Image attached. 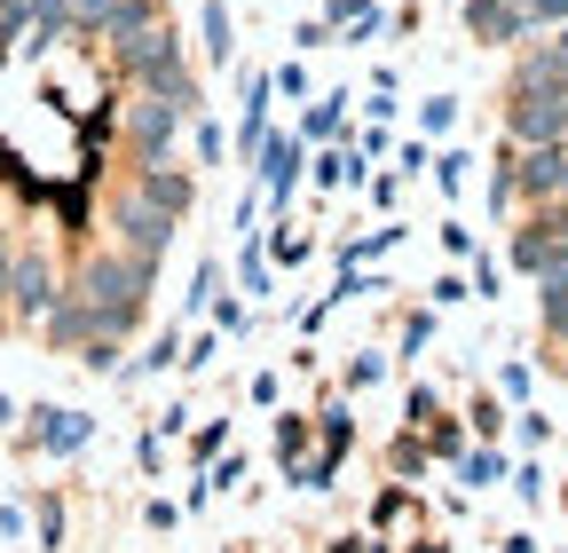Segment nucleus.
Here are the masks:
<instances>
[{
    "label": "nucleus",
    "instance_id": "18",
    "mask_svg": "<svg viewBox=\"0 0 568 553\" xmlns=\"http://www.w3.org/2000/svg\"><path fill=\"white\" fill-rule=\"evenodd\" d=\"M205 316H213V332H245V324H253V301H245V293H213Z\"/></svg>",
    "mask_w": 568,
    "mask_h": 553
},
{
    "label": "nucleus",
    "instance_id": "9",
    "mask_svg": "<svg viewBox=\"0 0 568 553\" xmlns=\"http://www.w3.org/2000/svg\"><path fill=\"white\" fill-rule=\"evenodd\" d=\"M466 32L489 48H514V40H529V9L521 0H466Z\"/></svg>",
    "mask_w": 568,
    "mask_h": 553
},
{
    "label": "nucleus",
    "instance_id": "23",
    "mask_svg": "<svg viewBox=\"0 0 568 553\" xmlns=\"http://www.w3.org/2000/svg\"><path fill=\"white\" fill-rule=\"evenodd\" d=\"M174 364H182V340H174V332H159L151 349L134 356V372H174Z\"/></svg>",
    "mask_w": 568,
    "mask_h": 553
},
{
    "label": "nucleus",
    "instance_id": "29",
    "mask_svg": "<svg viewBox=\"0 0 568 553\" xmlns=\"http://www.w3.org/2000/svg\"><path fill=\"white\" fill-rule=\"evenodd\" d=\"M379 380H387V356H355L347 364V388H379Z\"/></svg>",
    "mask_w": 568,
    "mask_h": 553
},
{
    "label": "nucleus",
    "instance_id": "17",
    "mask_svg": "<svg viewBox=\"0 0 568 553\" xmlns=\"http://www.w3.org/2000/svg\"><path fill=\"white\" fill-rule=\"evenodd\" d=\"M119 17V0H71V40H103Z\"/></svg>",
    "mask_w": 568,
    "mask_h": 553
},
{
    "label": "nucleus",
    "instance_id": "32",
    "mask_svg": "<svg viewBox=\"0 0 568 553\" xmlns=\"http://www.w3.org/2000/svg\"><path fill=\"white\" fill-rule=\"evenodd\" d=\"M364 111H372V119H387V111H395V72H379V80H372V103H364Z\"/></svg>",
    "mask_w": 568,
    "mask_h": 553
},
{
    "label": "nucleus",
    "instance_id": "20",
    "mask_svg": "<svg viewBox=\"0 0 568 553\" xmlns=\"http://www.w3.org/2000/svg\"><path fill=\"white\" fill-rule=\"evenodd\" d=\"M395 238H403V230H372V238H355V245H339V269H364L372 253H395Z\"/></svg>",
    "mask_w": 568,
    "mask_h": 553
},
{
    "label": "nucleus",
    "instance_id": "22",
    "mask_svg": "<svg viewBox=\"0 0 568 553\" xmlns=\"http://www.w3.org/2000/svg\"><path fill=\"white\" fill-rule=\"evenodd\" d=\"M213 293H222V261H197V276H190V301H182V309L197 316V309H213Z\"/></svg>",
    "mask_w": 568,
    "mask_h": 553
},
{
    "label": "nucleus",
    "instance_id": "19",
    "mask_svg": "<svg viewBox=\"0 0 568 553\" xmlns=\"http://www.w3.org/2000/svg\"><path fill=\"white\" fill-rule=\"evenodd\" d=\"M458 474L474 482V491H489V482H506V459L497 451H458Z\"/></svg>",
    "mask_w": 568,
    "mask_h": 553
},
{
    "label": "nucleus",
    "instance_id": "2",
    "mask_svg": "<svg viewBox=\"0 0 568 553\" xmlns=\"http://www.w3.org/2000/svg\"><path fill=\"white\" fill-rule=\"evenodd\" d=\"M111 48H119V72L134 80V95H166V103H182L190 119L205 111V95H197V72H190V56H182V40H174L166 24L134 32V40H111Z\"/></svg>",
    "mask_w": 568,
    "mask_h": 553
},
{
    "label": "nucleus",
    "instance_id": "1",
    "mask_svg": "<svg viewBox=\"0 0 568 553\" xmlns=\"http://www.w3.org/2000/svg\"><path fill=\"white\" fill-rule=\"evenodd\" d=\"M151 276H159V261H134L119 245L80 269V309H88L95 340H126L142 324V309H151Z\"/></svg>",
    "mask_w": 568,
    "mask_h": 553
},
{
    "label": "nucleus",
    "instance_id": "33",
    "mask_svg": "<svg viewBox=\"0 0 568 553\" xmlns=\"http://www.w3.org/2000/svg\"><path fill=\"white\" fill-rule=\"evenodd\" d=\"M308 245H316V238H308V230H276V261H301V253H308Z\"/></svg>",
    "mask_w": 568,
    "mask_h": 553
},
{
    "label": "nucleus",
    "instance_id": "7",
    "mask_svg": "<svg viewBox=\"0 0 568 553\" xmlns=\"http://www.w3.org/2000/svg\"><path fill=\"white\" fill-rule=\"evenodd\" d=\"M88 443H95V420H88V411H63V403H40V411H32V451L71 459V451H88Z\"/></svg>",
    "mask_w": 568,
    "mask_h": 553
},
{
    "label": "nucleus",
    "instance_id": "12",
    "mask_svg": "<svg viewBox=\"0 0 568 553\" xmlns=\"http://www.w3.org/2000/svg\"><path fill=\"white\" fill-rule=\"evenodd\" d=\"M197 48H205V63H230L237 56V24H230L222 0H205V9H197Z\"/></svg>",
    "mask_w": 568,
    "mask_h": 553
},
{
    "label": "nucleus",
    "instance_id": "11",
    "mask_svg": "<svg viewBox=\"0 0 568 553\" xmlns=\"http://www.w3.org/2000/svg\"><path fill=\"white\" fill-rule=\"evenodd\" d=\"M134 190H142V198H159L166 214H190V198H197V182H190L174 159H159V167H134Z\"/></svg>",
    "mask_w": 568,
    "mask_h": 553
},
{
    "label": "nucleus",
    "instance_id": "8",
    "mask_svg": "<svg viewBox=\"0 0 568 553\" xmlns=\"http://www.w3.org/2000/svg\"><path fill=\"white\" fill-rule=\"evenodd\" d=\"M514 190H521V198H537V205H552V198L568 190V151H560V143L514 151Z\"/></svg>",
    "mask_w": 568,
    "mask_h": 553
},
{
    "label": "nucleus",
    "instance_id": "40",
    "mask_svg": "<svg viewBox=\"0 0 568 553\" xmlns=\"http://www.w3.org/2000/svg\"><path fill=\"white\" fill-rule=\"evenodd\" d=\"M560 151H568V111H560Z\"/></svg>",
    "mask_w": 568,
    "mask_h": 553
},
{
    "label": "nucleus",
    "instance_id": "31",
    "mask_svg": "<svg viewBox=\"0 0 568 553\" xmlns=\"http://www.w3.org/2000/svg\"><path fill=\"white\" fill-rule=\"evenodd\" d=\"M213 349H222V332H197L190 349H182V364H190V372H205V364H213Z\"/></svg>",
    "mask_w": 568,
    "mask_h": 553
},
{
    "label": "nucleus",
    "instance_id": "34",
    "mask_svg": "<svg viewBox=\"0 0 568 553\" xmlns=\"http://www.w3.org/2000/svg\"><path fill=\"white\" fill-rule=\"evenodd\" d=\"M514 491L537 506V499H545V466H514Z\"/></svg>",
    "mask_w": 568,
    "mask_h": 553
},
{
    "label": "nucleus",
    "instance_id": "10",
    "mask_svg": "<svg viewBox=\"0 0 568 553\" xmlns=\"http://www.w3.org/2000/svg\"><path fill=\"white\" fill-rule=\"evenodd\" d=\"M9 301H17V316H48L55 309V269L40 261V253H24V261H9Z\"/></svg>",
    "mask_w": 568,
    "mask_h": 553
},
{
    "label": "nucleus",
    "instance_id": "37",
    "mask_svg": "<svg viewBox=\"0 0 568 553\" xmlns=\"http://www.w3.org/2000/svg\"><path fill=\"white\" fill-rule=\"evenodd\" d=\"M506 553H529V537H506Z\"/></svg>",
    "mask_w": 568,
    "mask_h": 553
},
{
    "label": "nucleus",
    "instance_id": "13",
    "mask_svg": "<svg viewBox=\"0 0 568 553\" xmlns=\"http://www.w3.org/2000/svg\"><path fill=\"white\" fill-rule=\"evenodd\" d=\"M339 134H347V95H316L301 119V143H339Z\"/></svg>",
    "mask_w": 568,
    "mask_h": 553
},
{
    "label": "nucleus",
    "instance_id": "25",
    "mask_svg": "<svg viewBox=\"0 0 568 553\" xmlns=\"http://www.w3.org/2000/svg\"><path fill=\"white\" fill-rule=\"evenodd\" d=\"M426 167H435V182H443V190L458 198V190H466V167H474V159H466V151H443V159H426Z\"/></svg>",
    "mask_w": 568,
    "mask_h": 553
},
{
    "label": "nucleus",
    "instance_id": "14",
    "mask_svg": "<svg viewBox=\"0 0 568 553\" xmlns=\"http://www.w3.org/2000/svg\"><path fill=\"white\" fill-rule=\"evenodd\" d=\"M63 32H71V0H32V40H24V56H48Z\"/></svg>",
    "mask_w": 568,
    "mask_h": 553
},
{
    "label": "nucleus",
    "instance_id": "41",
    "mask_svg": "<svg viewBox=\"0 0 568 553\" xmlns=\"http://www.w3.org/2000/svg\"><path fill=\"white\" fill-rule=\"evenodd\" d=\"M560 198H568V190H560Z\"/></svg>",
    "mask_w": 568,
    "mask_h": 553
},
{
    "label": "nucleus",
    "instance_id": "39",
    "mask_svg": "<svg viewBox=\"0 0 568 553\" xmlns=\"http://www.w3.org/2000/svg\"><path fill=\"white\" fill-rule=\"evenodd\" d=\"M0 293H9V253H0Z\"/></svg>",
    "mask_w": 568,
    "mask_h": 553
},
{
    "label": "nucleus",
    "instance_id": "30",
    "mask_svg": "<svg viewBox=\"0 0 568 553\" xmlns=\"http://www.w3.org/2000/svg\"><path fill=\"white\" fill-rule=\"evenodd\" d=\"M497 388H506V403H529L537 380H529V364H506V372H497Z\"/></svg>",
    "mask_w": 568,
    "mask_h": 553
},
{
    "label": "nucleus",
    "instance_id": "24",
    "mask_svg": "<svg viewBox=\"0 0 568 553\" xmlns=\"http://www.w3.org/2000/svg\"><path fill=\"white\" fill-rule=\"evenodd\" d=\"M418 127H426V134H450V127H458V103H450V95H426V103H418Z\"/></svg>",
    "mask_w": 568,
    "mask_h": 553
},
{
    "label": "nucleus",
    "instance_id": "6",
    "mask_svg": "<svg viewBox=\"0 0 568 553\" xmlns=\"http://www.w3.org/2000/svg\"><path fill=\"white\" fill-rule=\"evenodd\" d=\"M514 95H568V24L514 63Z\"/></svg>",
    "mask_w": 568,
    "mask_h": 553
},
{
    "label": "nucleus",
    "instance_id": "21",
    "mask_svg": "<svg viewBox=\"0 0 568 553\" xmlns=\"http://www.w3.org/2000/svg\"><path fill=\"white\" fill-rule=\"evenodd\" d=\"M197 159H205V167H222V159H230V127H222V119H205V111H197Z\"/></svg>",
    "mask_w": 568,
    "mask_h": 553
},
{
    "label": "nucleus",
    "instance_id": "3",
    "mask_svg": "<svg viewBox=\"0 0 568 553\" xmlns=\"http://www.w3.org/2000/svg\"><path fill=\"white\" fill-rule=\"evenodd\" d=\"M111 230H119V253H134V261H159V253L174 245L182 214H166L159 198H142V190H126V198L111 205Z\"/></svg>",
    "mask_w": 568,
    "mask_h": 553
},
{
    "label": "nucleus",
    "instance_id": "36",
    "mask_svg": "<svg viewBox=\"0 0 568 553\" xmlns=\"http://www.w3.org/2000/svg\"><path fill=\"white\" fill-rule=\"evenodd\" d=\"M9 420H17V403H9V395H0V428H9Z\"/></svg>",
    "mask_w": 568,
    "mask_h": 553
},
{
    "label": "nucleus",
    "instance_id": "35",
    "mask_svg": "<svg viewBox=\"0 0 568 553\" xmlns=\"http://www.w3.org/2000/svg\"><path fill=\"white\" fill-rule=\"evenodd\" d=\"M276 95H308V72H301V63H276Z\"/></svg>",
    "mask_w": 568,
    "mask_h": 553
},
{
    "label": "nucleus",
    "instance_id": "27",
    "mask_svg": "<svg viewBox=\"0 0 568 553\" xmlns=\"http://www.w3.org/2000/svg\"><path fill=\"white\" fill-rule=\"evenodd\" d=\"M426 340H435V316H426V309H418V316H403V356H418Z\"/></svg>",
    "mask_w": 568,
    "mask_h": 553
},
{
    "label": "nucleus",
    "instance_id": "4",
    "mask_svg": "<svg viewBox=\"0 0 568 553\" xmlns=\"http://www.w3.org/2000/svg\"><path fill=\"white\" fill-rule=\"evenodd\" d=\"M182 127H190L182 103H166V95H134V103H126V151H134V167L174 159V134H182Z\"/></svg>",
    "mask_w": 568,
    "mask_h": 553
},
{
    "label": "nucleus",
    "instance_id": "15",
    "mask_svg": "<svg viewBox=\"0 0 568 553\" xmlns=\"http://www.w3.org/2000/svg\"><path fill=\"white\" fill-rule=\"evenodd\" d=\"M237 293H245V301H268V293H276V269H268L261 238H245V253H237Z\"/></svg>",
    "mask_w": 568,
    "mask_h": 553
},
{
    "label": "nucleus",
    "instance_id": "16",
    "mask_svg": "<svg viewBox=\"0 0 568 553\" xmlns=\"http://www.w3.org/2000/svg\"><path fill=\"white\" fill-rule=\"evenodd\" d=\"M308 435H316V420H301V411H293V420H276V466H284V474L308 459Z\"/></svg>",
    "mask_w": 568,
    "mask_h": 553
},
{
    "label": "nucleus",
    "instance_id": "5",
    "mask_svg": "<svg viewBox=\"0 0 568 553\" xmlns=\"http://www.w3.org/2000/svg\"><path fill=\"white\" fill-rule=\"evenodd\" d=\"M301 151H308L301 134H276V127H268V143L253 151V174H261V198H268V205H293V190H301Z\"/></svg>",
    "mask_w": 568,
    "mask_h": 553
},
{
    "label": "nucleus",
    "instance_id": "38",
    "mask_svg": "<svg viewBox=\"0 0 568 553\" xmlns=\"http://www.w3.org/2000/svg\"><path fill=\"white\" fill-rule=\"evenodd\" d=\"M9 9H32V0H0V17H9Z\"/></svg>",
    "mask_w": 568,
    "mask_h": 553
},
{
    "label": "nucleus",
    "instance_id": "28",
    "mask_svg": "<svg viewBox=\"0 0 568 553\" xmlns=\"http://www.w3.org/2000/svg\"><path fill=\"white\" fill-rule=\"evenodd\" d=\"M529 9V32H545V24H568V0H521Z\"/></svg>",
    "mask_w": 568,
    "mask_h": 553
},
{
    "label": "nucleus",
    "instance_id": "26",
    "mask_svg": "<svg viewBox=\"0 0 568 553\" xmlns=\"http://www.w3.org/2000/svg\"><path fill=\"white\" fill-rule=\"evenodd\" d=\"M222 443H230V420H205L197 443H190V459H222Z\"/></svg>",
    "mask_w": 568,
    "mask_h": 553
}]
</instances>
